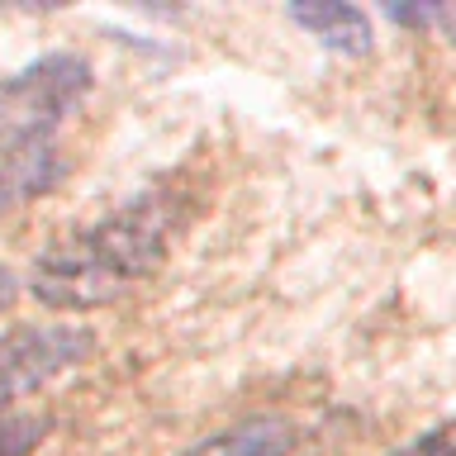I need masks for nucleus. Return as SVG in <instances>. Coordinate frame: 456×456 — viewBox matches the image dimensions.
I'll return each instance as SVG.
<instances>
[{
  "label": "nucleus",
  "instance_id": "4",
  "mask_svg": "<svg viewBox=\"0 0 456 456\" xmlns=\"http://www.w3.org/2000/svg\"><path fill=\"white\" fill-rule=\"evenodd\" d=\"M295 28L319 43V48L338 53V57H366L376 48V24L362 5H342V0H309V5H290Z\"/></svg>",
  "mask_w": 456,
  "mask_h": 456
},
{
  "label": "nucleus",
  "instance_id": "1",
  "mask_svg": "<svg viewBox=\"0 0 456 456\" xmlns=\"http://www.w3.org/2000/svg\"><path fill=\"white\" fill-rule=\"evenodd\" d=\"M176 233V209L162 195H138L105 219L67 228L34 256L28 290L57 314L105 309L148 281Z\"/></svg>",
  "mask_w": 456,
  "mask_h": 456
},
{
  "label": "nucleus",
  "instance_id": "3",
  "mask_svg": "<svg viewBox=\"0 0 456 456\" xmlns=\"http://www.w3.org/2000/svg\"><path fill=\"white\" fill-rule=\"evenodd\" d=\"M95 352V333L81 323H20L0 333V413L24 404L43 385L77 370Z\"/></svg>",
  "mask_w": 456,
  "mask_h": 456
},
{
  "label": "nucleus",
  "instance_id": "5",
  "mask_svg": "<svg viewBox=\"0 0 456 456\" xmlns=\"http://www.w3.org/2000/svg\"><path fill=\"white\" fill-rule=\"evenodd\" d=\"M299 447V428L281 413H248V419L219 428L205 442L176 456H290Z\"/></svg>",
  "mask_w": 456,
  "mask_h": 456
},
{
  "label": "nucleus",
  "instance_id": "8",
  "mask_svg": "<svg viewBox=\"0 0 456 456\" xmlns=\"http://www.w3.org/2000/svg\"><path fill=\"white\" fill-rule=\"evenodd\" d=\"M428 28H437L447 43H456V5H428Z\"/></svg>",
  "mask_w": 456,
  "mask_h": 456
},
{
  "label": "nucleus",
  "instance_id": "2",
  "mask_svg": "<svg viewBox=\"0 0 456 456\" xmlns=\"http://www.w3.org/2000/svg\"><path fill=\"white\" fill-rule=\"evenodd\" d=\"M91 86L95 71L77 53H43L0 77V157L53 148V134L81 110Z\"/></svg>",
  "mask_w": 456,
  "mask_h": 456
},
{
  "label": "nucleus",
  "instance_id": "7",
  "mask_svg": "<svg viewBox=\"0 0 456 456\" xmlns=\"http://www.w3.org/2000/svg\"><path fill=\"white\" fill-rule=\"evenodd\" d=\"M390 456H456V423H442V428H428L423 437L395 447Z\"/></svg>",
  "mask_w": 456,
  "mask_h": 456
},
{
  "label": "nucleus",
  "instance_id": "9",
  "mask_svg": "<svg viewBox=\"0 0 456 456\" xmlns=\"http://www.w3.org/2000/svg\"><path fill=\"white\" fill-rule=\"evenodd\" d=\"M14 295H20V281H14V271H10V266H0V314L14 305Z\"/></svg>",
  "mask_w": 456,
  "mask_h": 456
},
{
  "label": "nucleus",
  "instance_id": "6",
  "mask_svg": "<svg viewBox=\"0 0 456 456\" xmlns=\"http://www.w3.org/2000/svg\"><path fill=\"white\" fill-rule=\"evenodd\" d=\"M48 428L53 423L43 413H0V456H28L48 437Z\"/></svg>",
  "mask_w": 456,
  "mask_h": 456
}]
</instances>
